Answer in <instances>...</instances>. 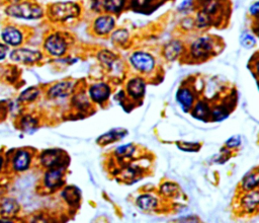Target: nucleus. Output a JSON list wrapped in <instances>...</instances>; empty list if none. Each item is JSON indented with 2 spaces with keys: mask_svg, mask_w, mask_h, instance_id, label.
<instances>
[{
  "mask_svg": "<svg viewBox=\"0 0 259 223\" xmlns=\"http://www.w3.org/2000/svg\"><path fill=\"white\" fill-rule=\"evenodd\" d=\"M240 144H241V139H240L239 136H232L225 143V145L227 146V148H229V149H233V148L238 147Z\"/></svg>",
  "mask_w": 259,
  "mask_h": 223,
  "instance_id": "36",
  "label": "nucleus"
},
{
  "mask_svg": "<svg viewBox=\"0 0 259 223\" xmlns=\"http://www.w3.org/2000/svg\"><path fill=\"white\" fill-rule=\"evenodd\" d=\"M258 2H255L254 4H252L251 5V7H250V13H251V15H254V16H257V14H258Z\"/></svg>",
  "mask_w": 259,
  "mask_h": 223,
  "instance_id": "38",
  "label": "nucleus"
},
{
  "mask_svg": "<svg viewBox=\"0 0 259 223\" xmlns=\"http://www.w3.org/2000/svg\"><path fill=\"white\" fill-rule=\"evenodd\" d=\"M32 155L28 149H17L11 157V170L14 173H23L30 169Z\"/></svg>",
  "mask_w": 259,
  "mask_h": 223,
  "instance_id": "7",
  "label": "nucleus"
},
{
  "mask_svg": "<svg viewBox=\"0 0 259 223\" xmlns=\"http://www.w3.org/2000/svg\"><path fill=\"white\" fill-rule=\"evenodd\" d=\"M9 47L4 43H0V61H3L8 54Z\"/></svg>",
  "mask_w": 259,
  "mask_h": 223,
  "instance_id": "37",
  "label": "nucleus"
},
{
  "mask_svg": "<svg viewBox=\"0 0 259 223\" xmlns=\"http://www.w3.org/2000/svg\"><path fill=\"white\" fill-rule=\"evenodd\" d=\"M40 162L42 166L46 169H57V167H65L70 162L69 156L67 153L59 149V148H52V149L44 150L40 154Z\"/></svg>",
  "mask_w": 259,
  "mask_h": 223,
  "instance_id": "3",
  "label": "nucleus"
},
{
  "mask_svg": "<svg viewBox=\"0 0 259 223\" xmlns=\"http://www.w3.org/2000/svg\"><path fill=\"white\" fill-rule=\"evenodd\" d=\"M258 185H259V175H258V171L255 170V172H250L243 178L241 188L245 192H250L257 189Z\"/></svg>",
  "mask_w": 259,
  "mask_h": 223,
  "instance_id": "23",
  "label": "nucleus"
},
{
  "mask_svg": "<svg viewBox=\"0 0 259 223\" xmlns=\"http://www.w3.org/2000/svg\"><path fill=\"white\" fill-rule=\"evenodd\" d=\"M4 11L9 17L18 18V20L34 21L40 20L44 16V10L39 4L31 1H21V0L11 2L6 6Z\"/></svg>",
  "mask_w": 259,
  "mask_h": 223,
  "instance_id": "1",
  "label": "nucleus"
},
{
  "mask_svg": "<svg viewBox=\"0 0 259 223\" xmlns=\"http://www.w3.org/2000/svg\"><path fill=\"white\" fill-rule=\"evenodd\" d=\"M179 149L189 151V152H194L197 151L200 149V144L198 143H193V142H177L176 143Z\"/></svg>",
  "mask_w": 259,
  "mask_h": 223,
  "instance_id": "34",
  "label": "nucleus"
},
{
  "mask_svg": "<svg viewBox=\"0 0 259 223\" xmlns=\"http://www.w3.org/2000/svg\"><path fill=\"white\" fill-rule=\"evenodd\" d=\"M67 46L68 44L65 38L60 34H52L48 36L44 43V49L55 57H60L64 55L67 51Z\"/></svg>",
  "mask_w": 259,
  "mask_h": 223,
  "instance_id": "5",
  "label": "nucleus"
},
{
  "mask_svg": "<svg viewBox=\"0 0 259 223\" xmlns=\"http://www.w3.org/2000/svg\"><path fill=\"white\" fill-rule=\"evenodd\" d=\"M4 162H5V160H4V156H3L1 153H0V173H1L2 170H3V167H4Z\"/></svg>",
  "mask_w": 259,
  "mask_h": 223,
  "instance_id": "39",
  "label": "nucleus"
},
{
  "mask_svg": "<svg viewBox=\"0 0 259 223\" xmlns=\"http://www.w3.org/2000/svg\"><path fill=\"white\" fill-rule=\"evenodd\" d=\"M240 43H241V45L244 48L250 49L256 45V40L252 35H250L248 33H244L241 35V37H240Z\"/></svg>",
  "mask_w": 259,
  "mask_h": 223,
  "instance_id": "33",
  "label": "nucleus"
},
{
  "mask_svg": "<svg viewBox=\"0 0 259 223\" xmlns=\"http://www.w3.org/2000/svg\"><path fill=\"white\" fill-rule=\"evenodd\" d=\"M129 39V33L126 30H118L112 35V40L117 44H125Z\"/></svg>",
  "mask_w": 259,
  "mask_h": 223,
  "instance_id": "32",
  "label": "nucleus"
},
{
  "mask_svg": "<svg viewBox=\"0 0 259 223\" xmlns=\"http://www.w3.org/2000/svg\"><path fill=\"white\" fill-rule=\"evenodd\" d=\"M62 197L66 201V203L70 206L79 205L81 200V193L78 188L73 187V186H68L62 191Z\"/></svg>",
  "mask_w": 259,
  "mask_h": 223,
  "instance_id": "20",
  "label": "nucleus"
},
{
  "mask_svg": "<svg viewBox=\"0 0 259 223\" xmlns=\"http://www.w3.org/2000/svg\"><path fill=\"white\" fill-rule=\"evenodd\" d=\"M176 100L184 112H190V110L193 108L194 102L193 92L187 87H182L177 91Z\"/></svg>",
  "mask_w": 259,
  "mask_h": 223,
  "instance_id": "16",
  "label": "nucleus"
},
{
  "mask_svg": "<svg viewBox=\"0 0 259 223\" xmlns=\"http://www.w3.org/2000/svg\"><path fill=\"white\" fill-rule=\"evenodd\" d=\"M228 115H229V112L226 106H220L211 111V117L216 122L223 121L224 119L228 117Z\"/></svg>",
  "mask_w": 259,
  "mask_h": 223,
  "instance_id": "29",
  "label": "nucleus"
},
{
  "mask_svg": "<svg viewBox=\"0 0 259 223\" xmlns=\"http://www.w3.org/2000/svg\"><path fill=\"white\" fill-rule=\"evenodd\" d=\"M41 91L38 87L31 86L25 89L22 94L18 97V102L23 104H30L34 102L36 99L39 98Z\"/></svg>",
  "mask_w": 259,
  "mask_h": 223,
  "instance_id": "24",
  "label": "nucleus"
},
{
  "mask_svg": "<svg viewBox=\"0 0 259 223\" xmlns=\"http://www.w3.org/2000/svg\"><path fill=\"white\" fill-rule=\"evenodd\" d=\"M9 59L15 63L34 64L43 59V54L38 50L15 48L9 53Z\"/></svg>",
  "mask_w": 259,
  "mask_h": 223,
  "instance_id": "4",
  "label": "nucleus"
},
{
  "mask_svg": "<svg viewBox=\"0 0 259 223\" xmlns=\"http://www.w3.org/2000/svg\"><path fill=\"white\" fill-rule=\"evenodd\" d=\"M81 8L76 2H57L50 5L48 13L52 21L66 22L70 18L77 17L80 14Z\"/></svg>",
  "mask_w": 259,
  "mask_h": 223,
  "instance_id": "2",
  "label": "nucleus"
},
{
  "mask_svg": "<svg viewBox=\"0 0 259 223\" xmlns=\"http://www.w3.org/2000/svg\"><path fill=\"white\" fill-rule=\"evenodd\" d=\"M135 150H136V147L133 144H126V145L118 147V149L116 150L115 153L119 159L125 160V159H130V157H132Z\"/></svg>",
  "mask_w": 259,
  "mask_h": 223,
  "instance_id": "27",
  "label": "nucleus"
},
{
  "mask_svg": "<svg viewBox=\"0 0 259 223\" xmlns=\"http://www.w3.org/2000/svg\"><path fill=\"white\" fill-rule=\"evenodd\" d=\"M132 65L139 71L144 73L151 72L155 67V60L150 54L145 52H135L131 56Z\"/></svg>",
  "mask_w": 259,
  "mask_h": 223,
  "instance_id": "8",
  "label": "nucleus"
},
{
  "mask_svg": "<svg viewBox=\"0 0 259 223\" xmlns=\"http://www.w3.org/2000/svg\"><path fill=\"white\" fill-rule=\"evenodd\" d=\"M128 134L127 130L117 128L114 130H110L107 133L103 134L97 139V143L100 145H107L109 143H113L116 141H119L120 139H123Z\"/></svg>",
  "mask_w": 259,
  "mask_h": 223,
  "instance_id": "17",
  "label": "nucleus"
},
{
  "mask_svg": "<svg viewBox=\"0 0 259 223\" xmlns=\"http://www.w3.org/2000/svg\"><path fill=\"white\" fill-rule=\"evenodd\" d=\"M73 105L75 106L76 109H78L79 111H87L88 108H90V104H89V101L88 99L83 95V94H79V95H76L75 97L73 98V101H72Z\"/></svg>",
  "mask_w": 259,
  "mask_h": 223,
  "instance_id": "30",
  "label": "nucleus"
},
{
  "mask_svg": "<svg viewBox=\"0 0 259 223\" xmlns=\"http://www.w3.org/2000/svg\"><path fill=\"white\" fill-rule=\"evenodd\" d=\"M64 171L63 167H57V169H49L44 176V186L47 189L56 190L63 186L64 181Z\"/></svg>",
  "mask_w": 259,
  "mask_h": 223,
  "instance_id": "10",
  "label": "nucleus"
},
{
  "mask_svg": "<svg viewBox=\"0 0 259 223\" xmlns=\"http://www.w3.org/2000/svg\"><path fill=\"white\" fill-rule=\"evenodd\" d=\"M181 52L182 44L179 41H171L164 48V56L168 61L176 60Z\"/></svg>",
  "mask_w": 259,
  "mask_h": 223,
  "instance_id": "21",
  "label": "nucleus"
},
{
  "mask_svg": "<svg viewBox=\"0 0 259 223\" xmlns=\"http://www.w3.org/2000/svg\"><path fill=\"white\" fill-rule=\"evenodd\" d=\"M127 92L128 95L134 100L142 99L146 92L145 81L140 77H135L131 80H129L127 84Z\"/></svg>",
  "mask_w": 259,
  "mask_h": 223,
  "instance_id": "15",
  "label": "nucleus"
},
{
  "mask_svg": "<svg viewBox=\"0 0 259 223\" xmlns=\"http://www.w3.org/2000/svg\"><path fill=\"white\" fill-rule=\"evenodd\" d=\"M115 25H116V22H115L114 16L105 14V15H101L97 17L95 21L94 30L97 35L104 36L114 30Z\"/></svg>",
  "mask_w": 259,
  "mask_h": 223,
  "instance_id": "14",
  "label": "nucleus"
},
{
  "mask_svg": "<svg viewBox=\"0 0 259 223\" xmlns=\"http://www.w3.org/2000/svg\"><path fill=\"white\" fill-rule=\"evenodd\" d=\"M211 107L207 102L200 101L194 106L192 115L194 118L199 121L207 122L211 118Z\"/></svg>",
  "mask_w": 259,
  "mask_h": 223,
  "instance_id": "19",
  "label": "nucleus"
},
{
  "mask_svg": "<svg viewBox=\"0 0 259 223\" xmlns=\"http://www.w3.org/2000/svg\"><path fill=\"white\" fill-rule=\"evenodd\" d=\"M1 40L8 47L17 48L24 42V33L14 26H6L1 32Z\"/></svg>",
  "mask_w": 259,
  "mask_h": 223,
  "instance_id": "9",
  "label": "nucleus"
},
{
  "mask_svg": "<svg viewBox=\"0 0 259 223\" xmlns=\"http://www.w3.org/2000/svg\"><path fill=\"white\" fill-rule=\"evenodd\" d=\"M214 50V42L210 37H201L191 46V54L194 59H207Z\"/></svg>",
  "mask_w": 259,
  "mask_h": 223,
  "instance_id": "6",
  "label": "nucleus"
},
{
  "mask_svg": "<svg viewBox=\"0 0 259 223\" xmlns=\"http://www.w3.org/2000/svg\"><path fill=\"white\" fill-rule=\"evenodd\" d=\"M38 120H36L34 117L31 116V115H26L24 116L21 121H20V125H21V129L25 132H32L38 127Z\"/></svg>",
  "mask_w": 259,
  "mask_h": 223,
  "instance_id": "26",
  "label": "nucleus"
},
{
  "mask_svg": "<svg viewBox=\"0 0 259 223\" xmlns=\"http://www.w3.org/2000/svg\"><path fill=\"white\" fill-rule=\"evenodd\" d=\"M126 0H103L102 9L110 13H119L123 10Z\"/></svg>",
  "mask_w": 259,
  "mask_h": 223,
  "instance_id": "25",
  "label": "nucleus"
},
{
  "mask_svg": "<svg viewBox=\"0 0 259 223\" xmlns=\"http://www.w3.org/2000/svg\"><path fill=\"white\" fill-rule=\"evenodd\" d=\"M178 186H176L173 183H165L161 186V193L164 196H173L178 192Z\"/></svg>",
  "mask_w": 259,
  "mask_h": 223,
  "instance_id": "31",
  "label": "nucleus"
},
{
  "mask_svg": "<svg viewBox=\"0 0 259 223\" xmlns=\"http://www.w3.org/2000/svg\"><path fill=\"white\" fill-rule=\"evenodd\" d=\"M110 89L109 85L104 82H98L94 85H91L89 87V97L92 102H95L97 104H103L106 102L110 96Z\"/></svg>",
  "mask_w": 259,
  "mask_h": 223,
  "instance_id": "11",
  "label": "nucleus"
},
{
  "mask_svg": "<svg viewBox=\"0 0 259 223\" xmlns=\"http://www.w3.org/2000/svg\"><path fill=\"white\" fill-rule=\"evenodd\" d=\"M21 211V205L13 198L5 197L0 202V217L11 219Z\"/></svg>",
  "mask_w": 259,
  "mask_h": 223,
  "instance_id": "13",
  "label": "nucleus"
},
{
  "mask_svg": "<svg viewBox=\"0 0 259 223\" xmlns=\"http://www.w3.org/2000/svg\"><path fill=\"white\" fill-rule=\"evenodd\" d=\"M7 1H9V2L11 3V2H16V1H20V0H7Z\"/></svg>",
  "mask_w": 259,
  "mask_h": 223,
  "instance_id": "40",
  "label": "nucleus"
},
{
  "mask_svg": "<svg viewBox=\"0 0 259 223\" xmlns=\"http://www.w3.org/2000/svg\"><path fill=\"white\" fill-rule=\"evenodd\" d=\"M98 58L108 68H113V66H115L116 62L118 61L117 56L109 50H102L101 52H99Z\"/></svg>",
  "mask_w": 259,
  "mask_h": 223,
  "instance_id": "28",
  "label": "nucleus"
},
{
  "mask_svg": "<svg viewBox=\"0 0 259 223\" xmlns=\"http://www.w3.org/2000/svg\"><path fill=\"white\" fill-rule=\"evenodd\" d=\"M152 0H132V7L135 10H146L151 4Z\"/></svg>",
  "mask_w": 259,
  "mask_h": 223,
  "instance_id": "35",
  "label": "nucleus"
},
{
  "mask_svg": "<svg viewBox=\"0 0 259 223\" xmlns=\"http://www.w3.org/2000/svg\"><path fill=\"white\" fill-rule=\"evenodd\" d=\"M75 84L73 81H61L51 86L47 92V95L50 99H59L66 98L71 95Z\"/></svg>",
  "mask_w": 259,
  "mask_h": 223,
  "instance_id": "12",
  "label": "nucleus"
},
{
  "mask_svg": "<svg viewBox=\"0 0 259 223\" xmlns=\"http://www.w3.org/2000/svg\"><path fill=\"white\" fill-rule=\"evenodd\" d=\"M258 201V191L255 189L253 191H250L241 199V207L245 212L253 213L257 209Z\"/></svg>",
  "mask_w": 259,
  "mask_h": 223,
  "instance_id": "18",
  "label": "nucleus"
},
{
  "mask_svg": "<svg viewBox=\"0 0 259 223\" xmlns=\"http://www.w3.org/2000/svg\"><path fill=\"white\" fill-rule=\"evenodd\" d=\"M137 205L140 207L142 210L145 211H151L154 210L158 206V202L156 197L150 194H144L139 196L137 199Z\"/></svg>",
  "mask_w": 259,
  "mask_h": 223,
  "instance_id": "22",
  "label": "nucleus"
}]
</instances>
